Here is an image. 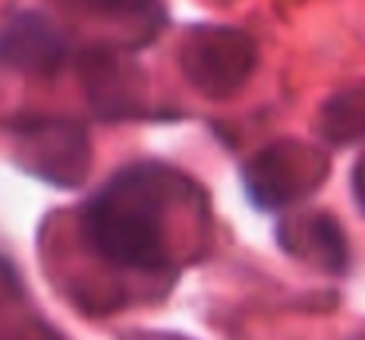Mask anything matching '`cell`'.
Returning <instances> with one entry per match:
<instances>
[{
    "instance_id": "cell-2",
    "label": "cell",
    "mask_w": 365,
    "mask_h": 340,
    "mask_svg": "<svg viewBox=\"0 0 365 340\" xmlns=\"http://www.w3.org/2000/svg\"><path fill=\"white\" fill-rule=\"evenodd\" d=\"M328 177V161L299 142H277L258 151L246 168L249 199L258 208H284L302 199Z\"/></svg>"
},
{
    "instance_id": "cell-7",
    "label": "cell",
    "mask_w": 365,
    "mask_h": 340,
    "mask_svg": "<svg viewBox=\"0 0 365 340\" xmlns=\"http://www.w3.org/2000/svg\"><path fill=\"white\" fill-rule=\"evenodd\" d=\"M324 130L334 142L365 139V88L334 98L324 110Z\"/></svg>"
},
{
    "instance_id": "cell-10",
    "label": "cell",
    "mask_w": 365,
    "mask_h": 340,
    "mask_svg": "<svg viewBox=\"0 0 365 340\" xmlns=\"http://www.w3.org/2000/svg\"><path fill=\"white\" fill-rule=\"evenodd\" d=\"M356 195H359V202H362V205H365V158H362V161H359V168H356Z\"/></svg>"
},
{
    "instance_id": "cell-4",
    "label": "cell",
    "mask_w": 365,
    "mask_h": 340,
    "mask_svg": "<svg viewBox=\"0 0 365 340\" xmlns=\"http://www.w3.org/2000/svg\"><path fill=\"white\" fill-rule=\"evenodd\" d=\"M22 164L32 168L48 183H79L88 168L86 133L73 123H60V120H41L35 126H26L22 130Z\"/></svg>"
},
{
    "instance_id": "cell-6",
    "label": "cell",
    "mask_w": 365,
    "mask_h": 340,
    "mask_svg": "<svg viewBox=\"0 0 365 340\" xmlns=\"http://www.w3.org/2000/svg\"><path fill=\"white\" fill-rule=\"evenodd\" d=\"M296 230L302 237V252H309L315 262H322L328 271H344L349 262L346 239L340 227L328 215H315L306 221H296Z\"/></svg>"
},
{
    "instance_id": "cell-1",
    "label": "cell",
    "mask_w": 365,
    "mask_h": 340,
    "mask_svg": "<svg viewBox=\"0 0 365 340\" xmlns=\"http://www.w3.org/2000/svg\"><path fill=\"white\" fill-rule=\"evenodd\" d=\"M170 170L135 164L110 180L82 215V233L101 259L123 268L158 271L167 264L164 205Z\"/></svg>"
},
{
    "instance_id": "cell-3",
    "label": "cell",
    "mask_w": 365,
    "mask_h": 340,
    "mask_svg": "<svg viewBox=\"0 0 365 340\" xmlns=\"http://www.w3.org/2000/svg\"><path fill=\"white\" fill-rule=\"evenodd\" d=\"M255 66V44L237 29H199L189 35L182 48V70L189 82L205 95L220 98L230 95L246 82Z\"/></svg>"
},
{
    "instance_id": "cell-9",
    "label": "cell",
    "mask_w": 365,
    "mask_h": 340,
    "mask_svg": "<svg viewBox=\"0 0 365 340\" xmlns=\"http://www.w3.org/2000/svg\"><path fill=\"white\" fill-rule=\"evenodd\" d=\"M13 340H60L57 334H51L48 328H35V331H19Z\"/></svg>"
},
{
    "instance_id": "cell-8",
    "label": "cell",
    "mask_w": 365,
    "mask_h": 340,
    "mask_svg": "<svg viewBox=\"0 0 365 340\" xmlns=\"http://www.w3.org/2000/svg\"><path fill=\"white\" fill-rule=\"evenodd\" d=\"M91 13L101 16H151L155 13V0H82Z\"/></svg>"
},
{
    "instance_id": "cell-5",
    "label": "cell",
    "mask_w": 365,
    "mask_h": 340,
    "mask_svg": "<svg viewBox=\"0 0 365 340\" xmlns=\"http://www.w3.org/2000/svg\"><path fill=\"white\" fill-rule=\"evenodd\" d=\"M66 57L63 35L38 13H19L0 29V60L29 76H51Z\"/></svg>"
}]
</instances>
